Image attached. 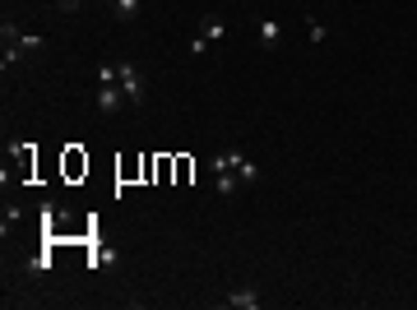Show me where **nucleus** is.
<instances>
[{
    "mask_svg": "<svg viewBox=\"0 0 417 310\" xmlns=\"http://www.w3.org/2000/svg\"><path fill=\"white\" fill-rule=\"evenodd\" d=\"M0 37H5V56H0V65L10 70V65H19L24 56H33V51H42V42L46 37H37V32H28V28H19V23H0Z\"/></svg>",
    "mask_w": 417,
    "mask_h": 310,
    "instance_id": "nucleus-1",
    "label": "nucleus"
},
{
    "mask_svg": "<svg viewBox=\"0 0 417 310\" xmlns=\"http://www.w3.org/2000/svg\"><path fill=\"white\" fill-rule=\"evenodd\" d=\"M209 167H214V190L223 195V200H232V195L241 190V176H237V167H232V153H218Z\"/></svg>",
    "mask_w": 417,
    "mask_h": 310,
    "instance_id": "nucleus-2",
    "label": "nucleus"
},
{
    "mask_svg": "<svg viewBox=\"0 0 417 310\" xmlns=\"http://www.w3.org/2000/svg\"><path fill=\"white\" fill-rule=\"evenodd\" d=\"M116 84H121V93H125V102H130V107H144L149 88H144V79H139V70H135L130 61L116 65Z\"/></svg>",
    "mask_w": 417,
    "mask_h": 310,
    "instance_id": "nucleus-3",
    "label": "nucleus"
},
{
    "mask_svg": "<svg viewBox=\"0 0 417 310\" xmlns=\"http://www.w3.org/2000/svg\"><path fill=\"white\" fill-rule=\"evenodd\" d=\"M255 37H260L264 51H274L278 42H283V23H278V19H260V23H255Z\"/></svg>",
    "mask_w": 417,
    "mask_h": 310,
    "instance_id": "nucleus-4",
    "label": "nucleus"
},
{
    "mask_svg": "<svg viewBox=\"0 0 417 310\" xmlns=\"http://www.w3.org/2000/svg\"><path fill=\"white\" fill-rule=\"evenodd\" d=\"M223 306H237V310H255V306H260V296H255V292H250V287H237V292H228V296H223Z\"/></svg>",
    "mask_w": 417,
    "mask_h": 310,
    "instance_id": "nucleus-5",
    "label": "nucleus"
},
{
    "mask_svg": "<svg viewBox=\"0 0 417 310\" xmlns=\"http://www.w3.org/2000/svg\"><path fill=\"white\" fill-rule=\"evenodd\" d=\"M200 37L209 42V47H214V42H223V37H228V23H223L218 14H209V19L200 23Z\"/></svg>",
    "mask_w": 417,
    "mask_h": 310,
    "instance_id": "nucleus-6",
    "label": "nucleus"
},
{
    "mask_svg": "<svg viewBox=\"0 0 417 310\" xmlns=\"http://www.w3.org/2000/svg\"><path fill=\"white\" fill-rule=\"evenodd\" d=\"M121 84H107V88H98V111H121Z\"/></svg>",
    "mask_w": 417,
    "mask_h": 310,
    "instance_id": "nucleus-7",
    "label": "nucleus"
},
{
    "mask_svg": "<svg viewBox=\"0 0 417 310\" xmlns=\"http://www.w3.org/2000/svg\"><path fill=\"white\" fill-rule=\"evenodd\" d=\"M232 167H237V176H241V186H250V181L260 176V167H255L246 153H237V148H232Z\"/></svg>",
    "mask_w": 417,
    "mask_h": 310,
    "instance_id": "nucleus-8",
    "label": "nucleus"
},
{
    "mask_svg": "<svg viewBox=\"0 0 417 310\" xmlns=\"http://www.w3.org/2000/svg\"><path fill=\"white\" fill-rule=\"evenodd\" d=\"M111 14L121 19V23H130L139 14V0H111Z\"/></svg>",
    "mask_w": 417,
    "mask_h": 310,
    "instance_id": "nucleus-9",
    "label": "nucleus"
},
{
    "mask_svg": "<svg viewBox=\"0 0 417 310\" xmlns=\"http://www.w3.org/2000/svg\"><path fill=\"white\" fill-rule=\"evenodd\" d=\"M28 273H33V278H42V273H51V250H42V255H33V260H28Z\"/></svg>",
    "mask_w": 417,
    "mask_h": 310,
    "instance_id": "nucleus-10",
    "label": "nucleus"
},
{
    "mask_svg": "<svg viewBox=\"0 0 417 310\" xmlns=\"http://www.w3.org/2000/svg\"><path fill=\"white\" fill-rule=\"evenodd\" d=\"M306 37H311V42H324V37H329V28H324L320 19H306Z\"/></svg>",
    "mask_w": 417,
    "mask_h": 310,
    "instance_id": "nucleus-11",
    "label": "nucleus"
},
{
    "mask_svg": "<svg viewBox=\"0 0 417 310\" xmlns=\"http://www.w3.org/2000/svg\"><path fill=\"white\" fill-rule=\"evenodd\" d=\"M19 222H24V209H15V204H10V209H5V236L15 232Z\"/></svg>",
    "mask_w": 417,
    "mask_h": 310,
    "instance_id": "nucleus-12",
    "label": "nucleus"
},
{
    "mask_svg": "<svg viewBox=\"0 0 417 310\" xmlns=\"http://www.w3.org/2000/svg\"><path fill=\"white\" fill-rule=\"evenodd\" d=\"M204 51H209V42H204L200 32H195V37H190V56H204Z\"/></svg>",
    "mask_w": 417,
    "mask_h": 310,
    "instance_id": "nucleus-13",
    "label": "nucleus"
},
{
    "mask_svg": "<svg viewBox=\"0 0 417 310\" xmlns=\"http://www.w3.org/2000/svg\"><path fill=\"white\" fill-rule=\"evenodd\" d=\"M79 5H84V0H56V10H61V14H75Z\"/></svg>",
    "mask_w": 417,
    "mask_h": 310,
    "instance_id": "nucleus-14",
    "label": "nucleus"
}]
</instances>
